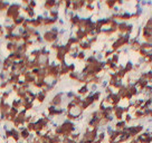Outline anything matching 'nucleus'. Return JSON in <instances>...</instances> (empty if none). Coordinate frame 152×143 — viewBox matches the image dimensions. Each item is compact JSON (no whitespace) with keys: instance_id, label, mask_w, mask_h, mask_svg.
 Instances as JSON below:
<instances>
[{"instance_id":"aec40b11","label":"nucleus","mask_w":152,"mask_h":143,"mask_svg":"<svg viewBox=\"0 0 152 143\" xmlns=\"http://www.w3.org/2000/svg\"><path fill=\"white\" fill-rule=\"evenodd\" d=\"M5 27V33L6 35H9V34H15L16 30H17V27L11 24V25H7V26H3Z\"/></svg>"},{"instance_id":"37998d69","label":"nucleus","mask_w":152,"mask_h":143,"mask_svg":"<svg viewBox=\"0 0 152 143\" xmlns=\"http://www.w3.org/2000/svg\"><path fill=\"white\" fill-rule=\"evenodd\" d=\"M10 87H11V92L15 93V94H16V93H17V91L19 90L18 85H12V86H10Z\"/></svg>"},{"instance_id":"f257e3e1","label":"nucleus","mask_w":152,"mask_h":143,"mask_svg":"<svg viewBox=\"0 0 152 143\" xmlns=\"http://www.w3.org/2000/svg\"><path fill=\"white\" fill-rule=\"evenodd\" d=\"M21 9H23V6L20 5V2H11L8 10L5 12V19H10L11 21L16 20L23 15Z\"/></svg>"},{"instance_id":"39448f33","label":"nucleus","mask_w":152,"mask_h":143,"mask_svg":"<svg viewBox=\"0 0 152 143\" xmlns=\"http://www.w3.org/2000/svg\"><path fill=\"white\" fill-rule=\"evenodd\" d=\"M47 95H48V93H47V91H46L45 88H42L40 91L36 92V102L39 103V104H42L44 102L46 101Z\"/></svg>"},{"instance_id":"72a5a7b5","label":"nucleus","mask_w":152,"mask_h":143,"mask_svg":"<svg viewBox=\"0 0 152 143\" xmlns=\"http://www.w3.org/2000/svg\"><path fill=\"white\" fill-rule=\"evenodd\" d=\"M35 107V104H34V102H28L27 104H26L25 106H24V109H25L26 112L28 113V112H30V111H33Z\"/></svg>"},{"instance_id":"7ed1b4c3","label":"nucleus","mask_w":152,"mask_h":143,"mask_svg":"<svg viewBox=\"0 0 152 143\" xmlns=\"http://www.w3.org/2000/svg\"><path fill=\"white\" fill-rule=\"evenodd\" d=\"M64 101H65V93L58 92L53 96V99H51V102H49V105L55 106V107H62Z\"/></svg>"},{"instance_id":"412c9836","label":"nucleus","mask_w":152,"mask_h":143,"mask_svg":"<svg viewBox=\"0 0 152 143\" xmlns=\"http://www.w3.org/2000/svg\"><path fill=\"white\" fill-rule=\"evenodd\" d=\"M133 66H134V64H133L131 60H127V63L124 64V70L127 72V75L133 73Z\"/></svg>"},{"instance_id":"c03bdc74","label":"nucleus","mask_w":152,"mask_h":143,"mask_svg":"<svg viewBox=\"0 0 152 143\" xmlns=\"http://www.w3.org/2000/svg\"><path fill=\"white\" fill-rule=\"evenodd\" d=\"M1 15H2V14H1V12H0V16H1Z\"/></svg>"},{"instance_id":"423d86ee","label":"nucleus","mask_w":152,"mask_h":143,"mask_svg":"<svg viewBox=\"0 0 152 143\" xmlns=\"http://www.w3.org/2000/svg\"><path fill=\"white\" fill-rule=\"evenodd\" d=\"M56 0H46L42 2V10L46 11H51L53 9L56 8Z\"/></svg>"},{"instance_id":"6e6552de","label":"nucleus","mask_w":152,"mask_h":143,"mask_svg":"<svg viewBox=\"0 0 152 143\" xmlns=\"http://www.w3.org/2000/svg\"><path fill=\"white\" fill-rule=\"evenodd\" d=\"M18 130H19V133H20V139H21V141H23V142H26V141L29 139V136H30L31 133L26 129V126H20Z\"/></svg>"},{"instance_id":"c756f323","label":"nucleus","mask_w":152,"mask_h":143,"mask_svg":"<svg viewBox=\"0 0 152 143\" xmlns=\"http://www.w3.org/2000/svg\"><path fill=\"white\" fill-rule=\"evenodd\" d=\"M102 94H103V93H102V91H96L95 93H93V94H92V97H93V100H94V102H95V104L101 102Z\"/></svg>"},{"instance_id":"a18cd8bd","label":"nucleus","mask_w":152,"mask_h":143,"mask_svg":"<svg viewBox=\"0 0 152 143\" xmlns=\"http://www.w3.org/2000/svg\"><path fill=\"white\" fill-rule=\"evenodd\" d=\"M62 143H64V142H62Z\"/></svg>"},{"instance_id":"a878e982","label":"nucleus","mask_w":152,"mask_h":143,"mask_svg":"<svg viewBox=\"0 0 152 143\" xmlns=\"http://www.w3.org/2000/svg\"><path fill=\"white\" fill-rule=\"evenodd\" d=\"M25 20H26V16L25 15H21V16H20L19 18H17L16 20H14L12 24L18 28V27H21V26H23V24L25 23Z\"/></svg>"},{"instance_id":"4be33fe9","label":"nucleus","mask_w":152,"mask_h":143,"mask_svg":"<svg viewBox=\"0 0 152 143\" xmlns=\"http://www.w3.org/2000/svg\"><path fill=\"white\" fill-rule=\"evenodd\" d=\"M104 6L109 10H113L116 7V0H105L104 1Z\"/></svg>"},{"instance_id":"58836bf2","label":"nucleus","mask_w":152,"mask_h":143,"mask_svg":"<svg viewBox=\"0 0 152 143\" xmlns=\"http://www.w3.org/2000/svg\"><path fill=\"white\" fill-rule=\"evenodd\" d=\"M85 11H87V12H94L95 11V5H86L85 6Z\"/></svg>"},{"instance_id":"f03ea898","label":"nucleus","mask_w":152,"mask_h":143,"mask_svg":"<svg viewBox=\"0 0 152 143\" xmlns=\"http://www.w3.org/2000/svg\"><path fill=\"white\" fill-rule=\"evenodd\" d=\"M42 39H44V42H45V44H48V45H51V44H54V42H59L58 35L53 34L49 29H46L42 34Z\"/></svg>"},{"instance_id":"2f4dec72","label":"nucleus","mask_w":152,"mask_h":143,"mask_svg":"<svg viewBox=\"0 0 152 143\" xmlns=\"http://www.w3.org/2000/svg\"><path fill=\"white\" fill-rule=\"evenodd\" d=\"M123 121L127 123V125H130L134 120H133V116H132V114L131 113H127V114H124V118H123Z\"/></svg>"},{"instance_id":"a211bd4d","label":"nucleus","mask_w":152,"mask_h":143,"mask_svg":"<svg viewBox=\"0 0 152 143\" xmlns=\"http://www.w3.org/2000/svg\"><path fill=\"white\" fill-rule=\"evenodd\" d=\"M114 130H118V131H123L125 127L127 126V124L122 120V121H115L114 123Z\"/></svg>"},{"instance_id":"473e14b6","label":"nucleus","mask_w":152,"mask_h":143,"mask_svg":"<svg viewBox=\"0 0 152 143\" xmlns=\"http://www.w3.org/2000/svg\"><path fill=\"white\" fill-rule=\"evenodd\" d=\"M72 102L75 104L76 106H81V104H82V102H83V97L76 94L75 96H74V99L72 100Z\"/></svg>"},{"instance_id":"9d476101","label":"nucleus","mask_w":152,"mask_h":143,"mask_svg":"<svg viewBox=\"0 0 152 143\" xmlns=\"http://www.w3.org/2000/svg\"><path fill=\"white\" fill-rule=\"evenodd\" d=\"M18 46H19V44H17V42H6L5 44V48H6L8 54L16 53L18 51Z\"/></svg>"},{"instance_id":"cd10ccee","label":"nucleus","mask_w":152,"mask_h":143,"mask_svg":"<svg viewBox=\"0 0 152 143\" xmlns=\"http://www.w3.org/2000/svg\"><path fill=\"white\" fill-rule=\"evenodd\" d=\"M21 100H19V99H14L11 103H10V105H11V107H14V109H21Z\"/></svg>"},{"instance_id":"20e7f679","label":"nucleus","mask_w":152,"mask_h":143,"mask_svg":"<svg viewBox=\"0 0 152 143\" xmlns=\"http://www.w3.org/2000/svg\"><path fill=\"white\" fill-rule=\"evenodd\" d=\"M140 45H141L140 38H131L129 48H130V51H133V53H138L139 49H140Z\"/></svg>"},{"instance_id":"f3484780","label":"nucleus","mask_w":152,"mask_h":143,"mask_svg":"<svg viewBox=\"0 0 152 143\" xmlns=\"http://www.w3.org/2000/svg\"><path fill=\"white\" fill-rule=\"evenodd\" d=\"M79 40L76 38L74 35H71V36H68L67 37V40L65 44H68L69 46H72V47H74V46H78V44H79Z\"/></svg>"},{"instance_id":"0eeeda50","label":"nucleus","mask_w":152,"mask_h":143,"mask_svg":"<svg viewBox=\"0 0 152 143\" xmlns=\"http://www.w3.org/2000/svg\"><path fill=\"white\" fill-rule=\"evenodd\" d=\"M23 79H24V82H25L26 84H29L30 86H31V85L34 84L35 82L37 81V78H36V77L31 74V72H30V70H28L25 75H24Z\"/></svg>"},{"instance_id":"4468645a","label":"nucleus","mask_w":152,"mask_h":143,"mask_svg":"<svg viewBox=\"0 0 152 143\" xmlns=\"http://www.w3.org/2000/svg\"><path fill=\"white\" fill-rule=\"evenodd\" d=\"M79 20H81V16L78 15V14H75L73 17L71 18V19H68V23H69V25L72 27V29H74L77 27L78 25V23H79Z\"/></svg>"},{"instance_id":"f704fd0d","label":"nucleus","mask_w":152,"mask_h":143,"mask_svg":"<svg viewBox=\"0 0 152 143\" xmlns=\"http://www.w3.org/2000/svg\"><path fill=\"white\" fill-rule=\"evenodd\" d=\"M26 129L30 132V133H35V130H36V126H35V122H30L28 124H26Z\"/></svg>"},{"instance_id":"4c0bfd02","label":"nucleus","mask_w":152,"mask_h":143,"mask_svg":"<svg viewBox=\"0 0 152 143\" xmlns=\"http://www.w3.org/2000/svg\"><path fill=\"white\" fill-rule=\"evenodd\" d=\"M9 87V84L7 81H5V82H0V91L1 92H3V91H7Z\"/></svg>"},{"instance_id":"f8f14e48","label":"nucleus","mask_w":152,"mask_h":143,"mask_svg":"<svg viewBox=\"0 0 152 143\" xmlns=\"http://www.w3.org/2000/svg\"><path fill=\"white\" fill-rule=\"evenodd\" d=\"M78 48H79V51H92V48H93V46L90 44V42H87V40H83V42H81L78 44Z\"/></svg>"},{"instance_id":"c85d7f7f","label":"nucleus","mask_w":152,"mask_h":143,"mask_svg":"<svg viewBox=\"0 0 152 143\" xmlns=\"http://www.w3.org/2000/svg\"><path fill=\"white\" fill-rule=\"evenodd\" d=\"M59 11L58 9H53L51 11H48V17L49 18H53V19H59Z\"/></svg>"},{"instance_id":"a19ab883","label":"nucleus","mask_w":152,"mask_h":143,"mask_svg":"<svg viewBox=\"0 0 152 143\" xmlns=\"http://www.w3.org/2000/svg\"><path fill=\"white\" fill-rule=\"evenodd\" d=\"M6 36V33H5V27L2 24H0V39H3V37Z\"/></svg>"},{"instance_id":"9b49d317","label":"nucleus","mask_w":152,"mask_h":143,"mask_svg":"<svg viewBox=\"0 0 152 143\" xmlns=\"http://www.w3.org/2000/svg\"><path fill=\"white\" fill-rule=\"evenodd\" d=\"M11 109V105L9 102H5L0 100V114H7Z\"/></svg>"},{"instance_id":"c9c22d12","label":"nucleus","mask_w":152,"mask_h":143,"mask_svg":"<svg viewBox=\"0 0 152 143\" xmlns=\"http://www.w3.org/2000/svg\"><path fill=\"white\" fill-rule=\"evenodd\" d=\"M87 42H90L92 46H94V45H96V42H99V37L97 36H93V37H87V39H86Z\"/></svg>"},{"instance_id":"6ab92c4d","label":"nucleus","mask_w":152,"mask_h":143,"mask_svg":"<svg viewBox=\"0 0 152 143\" xmlns=\"http://www.w3.org/2000/svg\"><path fill=\"white\" fill-rule=\"evenodd\" d=\"M68 78L73 82H78L79 78H81V72L79 70H76V72H73V73H69L68 74Z\"/></svg>"},{"instance_id":"1a4fd4ad","label":"nucleus","mask_w":152,"mask_h":143,"mask_svg":"<svg viewBox=\"0 0 152 143\" xmlns=\"http://www.w3.org/2000/svg\"><path fill=\"white\" fill-rule=\"evenodd\" d=\"M76 94L77 95H79V96H82L83 99H84L85 96H87L88 94H90V88H88V85H81L79 87H78V90L76 91Z\"/></svg>"},{"instance_id":"7c9ffc66","label":"nucleus","mask_w":152,"mask_h":143,"mask_svg":"<svg viewBox=\"0 0 152 143\" xmlns=\"http://www.w3.org/2000/svg\"><path fill=\"white\" fill-rule=\"evenodd\" d=\"M86 57H87V54H86L85 51H78V54H77V58H76V60L79 62V63H84Z\"/></svg>"},{"instance_id":"79ce46f5","label":"nucleus","mask_w":152,"mask_h":143,"mask_svg":"<svg viewBox=\"0 0 152 143\" xmlns=\"http://www.w3.org/2000/svg\"><path fill=\"white\" fill-rule=\"evenodd\" d=\"M30 8H33L36 10L37 8V6H38V3H37V1H35V0H29V5H28Z\"/></svg>"},{"instance_id":"ea45409f","label":"nucleus","mask_w":152,"mask_h":143,"mask_svg":"<svg viewBox=\"0 0 152 143\" xmlns=\"http://www.w3.org/2000/svg\"><path fill=\"white\" fill-rule=\"evenodd\" d=\"M7 79H8V74L0 70V82H5V81H7Z\"/></svg>"},{"instance_id":"393cba45","label":"nucleus","mask_w":152,"mask_h":143,"mask_svg":"<svg viewBox=\"0 0 152 143\" xmlns=\"http://www.w3.org/2000/svg\"><path fill=\"white\" fill-rule=\"evenodd\" d=\"M132 116H133V120H142L144 118V114L142 111H140V109H135L132 112Z\"/></svg>"},{"instance_id":"2eb2a0df","label":"nucleus","mask_w":152,"mask_h":143,"mask_svg":"<svg viewBox=\"0 0 152 143\" xmlns=\"http://www.w3.org/2000/svg\"><path fill=\"white\" fill-rule=\"evenodd\" d=\"M11 131H12V138H11V140H12V141H14L15 143L21 142V139H20V133H19V130L12 126V127H11Z\"/></svg>"},{"instance_id":"ddd939ff","label":"nucleus","mask_w":152,"mask_h":143,"mask_svg":"<svg viewBox=\"0 0 152 143\" xmlns=\"http://www.w3.org/2000/svg\"><path fill=\"white\" fill-rule=\"evenodd\" d=\"M74 36H75L79 42H83V40H86V39H87V35H86V33L84 31V29H75Z\"/></svg>"},{"instance_id":"5701e85b","label":"nucleus","mask_w":152,"mask_h":143,"mask_svg":"<svg viewBox=\"0 0 152 143\" xmlns=\"http://www.w3.org/2000/svg\"><path fill=\"white\" fill-rule=\"evenodd\" d=\"M28 51H29V47L26 45V42H20L19 44V46H18V53H20V54H28Z\"/></svg>"},{"instance_id":"e433bc0d","label":"nucleus","mask_w":152,"mask_h":143,"mask_svg":"<svg viewBox=\"0 0 152 143\" xmlns=\"http://www.w3.org/2000/svg\"><path fill=\"white\" fill-rule=\"evenodd\" d=\"M144 118H152V107L151 109H145L143 111Z\"/></svg>"},{"instance_id":"b1692460","label":"nucleus","mask_w":152,"mask_h":143,"mask_svg":"<svg viewBox=\"0 0 152 143\" xmlns=\"http://www.w3.org/2000/svg\"><path fill=\"white\" fill-rule=\"evenodd\" d=\"M12 94L11 90H7V91H3V92L0 93V100L5 102H8V99L10 97V95Z\"/></svg>"},{"instance_id":"dca6fc26","label":"nucleus","mask_w":152,"mask_h":143,"mask_svg":"<svg viewBox=\"0 0 152 143\" xmlns=\"http://www.w3.org/2000/svg\"><path fill=\"white\" fill-rule=\"evenodd\" d=\"M127 24L129 23H118V34H121V35H127Z\"/></svg>"},{"instance_id":"bb28decb","label":"nucleus","mask_w":152,"mask_h":143,"mask_svg":"<svg viewBox=\"0 0 152 143\" xmlns=\"http://www.w3.org/2000/svg\"><path fill=\"white\" fill-rule=\"evenodd\" d=\"M16 97L19 99V100H25L26 97H27V91L23 90L21 87H19V90L16 93Z\"/></svg>"}]
</instances>
